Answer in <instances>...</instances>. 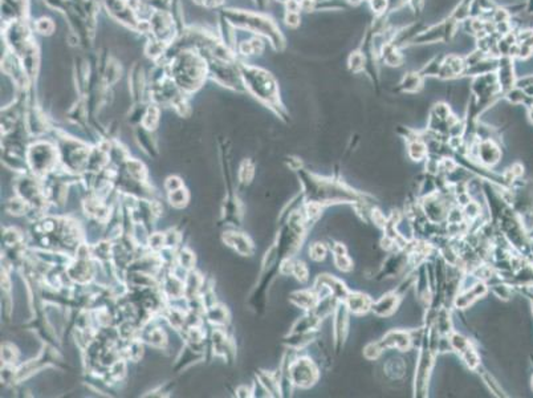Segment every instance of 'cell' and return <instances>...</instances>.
Returning <instances> with one entry per match:
<instances>
[{"label":"cell","mask_w":533,"mask_h":398,"mask_svg":"<svg viewBox=\"0 0 533 398\" xmlns=\"http://www.w3.org/2000/svg\"><path fill=\"white\" fill-rule=\"evenodd\" d=\"M240 77L244 80L245 86L251 90L253 96L264 101L272 108L276 106L279 100V89L275 78L268 72L241 64Z\"/></svg>","instance_id":"obj_2"},{"label":"cell","mask_w":533,"mask_h":398,"mask_svg":"<svg viewBox=\"0 0 533 398\" xmlns=\"http://www.w3.org/2000/svg\"><path fill=\"white\" fill-rule=\"evenodd\" d=\"M150 210H152L154 215L158 216V215H161V212L163 211V207L160 202H153L152 205H150Z\"/></svg>","instance_id":"obj_41"},{"label":"cell","mask_w":533,"mask_h":398,"mask_svg":"<svg viewBox=\"0 0 533 398\" xmlns=\"http://www.w3.org/2000/svg\"><path fill=\"white\" fill-rule=\"evenodd\" d=\"M149 342L156 346H162L166 342V335L162 329H154L149 333Z\"/></svg>","instance_id":"obj_31"},{"label":"cell","mask_w":533,"mask_h":398,"mask_svg":"<svg viewBox=\"0 0 533 398\" xmlns=\"http://www.w3.org/2000/svg\"><path fill=\"white\" fill-rule=\"evenodd\" d=\"M8 209L12 214H23V211L26 210V203L22 199H15L8 203Z\"/></svg>","instance_id":"obj_36"},{"label":"cell","mask_w":533,"mask_h":398,"mask_svg":"<svg viewBox=\"0 0 533 398\" xmlns=\"http://www.w3.org/2000/svg\"><path fill=\"white\" fill-rule=\"evenodd\" d=\"M170 75L179 89L187 93L199 89L207 75L206 57L195 51L177 53L171 60Z\"/></svg>","instance_id":"obj_1"},{"label":"cell","mask_w":533,"mask_h":398,"mask_svg":"<svg viewBox=\"0 0 533 398\" xmlns=\"http://www.w3.org/2000/svg\"><path fill=\"white\" fill-rule=\"evenodd\" d=\"M165 187H166V190H169V193H170V191H174V190L183 187V182H182V179L178 178V177H170V178H167L166 183H165Z\"/></svg>","instance_id":"obj_35"},{"label":"cell","mask_w":533,"mask_h":398,"mask_svg":"<svg viewBox=\"0 0 533 398\" xmlns=\"http://www.w3.org/2000/svg\"><path fill=\"white\" fill-rule=\"evenodd\" d=\"M296 280H299L300 283H307L309 280V270H308L307 264L301 260H295V267H293V274H292Z\"/></svg>","instance_id":"obj_28"},{"label":"cell","mask_w":533,"mask_h":398,"mask_svg":"<svg viewBox=\"0 0 533 398\" xmlns=\"http://www.w3.org/2000/svg\"><path fill=\"white\" fill-rule=\"evenodd\" d=\"M35 30L41 35H51L53 32V30H55V24H53L52 20L48 19V18H41V19L37 20L36 24H35Z\"/></svg>","instance_id":"obj_30"},{"label":"cell","mask_w":533,"mask_h":398,"mask_svg":"<svg viewBox=\"0 0 533 398\" xmlns=\"http://www.w3.org/2000/svg\"><path fill=\"white\" fill-rule=\"evenodd\" d=\"M289 300H291L293 305H296L297 308H301L309 312V311L315 308L317 302H319V296L315 292V290H300L295 291L293 294H291Z\"/></svg>","instance_id":"obj_13"},{"label":"cell","mask_w":533,"mask_h":398,"mask_svg":"<svg viewBox=\"0 0 533 398\" xmlns=\"http://www.w3.org/2000/svg\"><path fill=\"white\" fill-rule=\"evenodd\" d=\"M285 20H287V24L291 27H297L299 26V23H300V18H299V15H297V12L288 11Z\"/></svg>","instance_id":"obj_39"},{"label":"cell","mask_w":533,"mask_h":398,"mask_svg":"<svg viewBox=\"0 0 533 398\" xmlns=\"http://www.w3.org/2000/svg\"><path fill=\"white\" fill-rule=\"evenodd\" d=\"M264 45L263 43L259 40V39H251V40L243 41L240 45H239V52L244 56H253V55H259V53L263 52Z\"/></svg>","instance_id":"obj_19"},{"label":"cell","mask_w":533,"mask_h":398,"mask_svg":"<svg viewBox=\"0 0 533 398\" xmlns=\"http://www.w3.org/2000/svg\"><path fill=\"white\" fill-rule=\"evenodd\" d=\"M421 84H422V81H421L419 76L415 75V73H411L409 76H405L401 86H402V89L405 92H417L421 88Z\"/></svg>","instance_id":"obj_27"},{"label":"cell","mask_w":533,"mask_h":398,"mask_svg":"<svg viewBox=\"0 0 533 398\" xmlns=\"http://www.w3.org/2000/svg\"><path fill=\"white\" fill-rule=\"evenodd\" d=\"M333 320H332V333H333L334 337V344L340 349V346L344 345V342L346 341V337H348L349 333V317H350V312L346 308V305L342 302H340V304L337 305V308L333 313Z\"/></svg>","instance_id":"obj_10"},{"label":"cell","mask_w":533,"mask_h":398,"mask_svg":"<svg viewBox=\"0 0 533 398\" xmlns=\"http://www.w3.org/2000/svg\"><path fill=\"white\" fill-rule=\"evenodd\" d=\"M383 352H385L383 346L381 345L379 340H377V341L367 342L363 348L362 354L367 361H377L383 354Z\"/></svg>","instance_id":"obj_21"},{"label":"cell","mask_w":533,"mask_h":398,"mask_svg":"<svg viewBox=\"0 0 533 398\" xmlns=\"http://www.w3.org/2000/svg\"><path fill=\"white\" fill-rule=\"evenodd\" d=\"M408 156L411 161L421 162L429 156V146L421 138H414L408 144Z\"/></svg>","instance_id":"obj_16"},{"label":"cell","mask_w":533,"mask_h":398,"mask_svg":"<svg viewBox=\"0 0 533 398\" xmlns=\"http://www.w3.org/2000/svg\"><path fill=\"white\" fill-rule=\"evenodd\" d=\"M350 67L354 69V71H358L363 67V59L361 55H352L350 56Z\"/></svg>","instance_id":"obj_38"},{"label":"cell","mask_w":533,"mask_h":398,"mask_svg":"<svg viewBox=\"0 0 533 398\" xmlns=\"http://www.w3.org/2000/svg\"><path fill=\"white\" fill-rule=\"evenodd\" d=\"M333 263L337 270L341 272H352L353 271V260L349 257L348 252L333 253Z\"/></svg>","instance_id":"obj_24"},{"label":"cell","mask_w":533,"mask_h":398,"mask_svg":"<svg viewBox=\"0 0 533 398\" xmlns=\"http://www.w3.org/2000/svg\"><path fill=\"white\" fill-rule=\"evenodd\" d=\"M406 369H408L406 360L399 356H394V357H390L383 365V374L392 381H398V379L404 378L406 374Z\"/></svg>","instance_id":"obj_14"},{"label":"cell","mask_w":533,"mask_h":398,"mask_svg":"<svg viewBox=\"0 0 533 398\" xmlns=\"http://www.w3.org/2000/svg\"><path fill=\"white\" fill-rule=\"evenodd\" d=\"M419 349L421 350H419L417 364H415L414 393L417 397H426L429 393L430 379L433 374L437 352H434L429 346V336H426V339Z\"/></svg>","instance_id":"obj_4"},{"label":"cell","mask_w":533,"mask_h":398,"mask_svg":"<svg viewBox=\"0 0 533 398\" xmlns=\"http://www.w3.org/2000/svg\"><path fill=\"white\" fill-rule=\"evenodd\" d=\"M288 378L292 385L301 389L315 386L320 379V369L312 358L303 356L289 362Z\"/></svg>","instance_id":"obj_5"},{"label":"cell","mask_w":533,"mask_h":398,"mask_svg":"<svg viewBox=\"0 0 533 398\" xmlns=\"http://www.w3.org/2000/svg\"><path fill=\"white\" fill-rule=\"evenodd\" d=\"M373 302L374 300L371 299L370 295L365 294V292H359V291H350L342 303L346 305L350 315L363 316V315L371 312Z\"/></svg>","instance_id":"obj_11"},{"label":"cell","mask_w":533,"mask_h":398,"mask_svg":"<svg viewBox=\"0 0 533 398\" xmlns=\"http://www.w3.org/2000/svg\"><path fill=\"white\" fill-rule=\"evenodd\" d=\"M126 168H127V171H129L130 177L136 179V181H144V179L146 178V175H148L146 168H145L144 164L140 162V161H136V160L127 161Z\"/></svg>","instance_id":"obj_23"},{"label":"cell","mask_w":533,"mask_h":398,"mask_svg":"<svg viewBox=\"0 0 533 398\" xmlns=\"http://www.w3.org/2000/svg\"><path fill=\"white\" fill-rule=\"evenodd\" d=\"M224 242L228 243V246L233 247L236 249L237 252L241 253V255H249L253 251V246H252L251 240H249L247 236L241 234H233V232H228L227 235H224Z\"/></svg>","instance_id":"obj_15"},{"label":"cell","mask_w":533,"mask_h":398,"mask_svg":"<svg viewBox=\"0 0 533 398\" xmlns=\"http://www.w3.org/2000/svg\"><path fill=\"white\" fill-rule=\"evenodd\" d=\"M158 121H160V112H158V108L157 106H149L146 109V112L144 114V118H142V125H144L145 129L148 130H154L158 125Z\"/></svg>","instance_id":"obj_22"},{"label":"cell","mask_w":533,"mask_h":398,"mask_svg":"<svg viewBox=\"0 0 533 398\" xmlns=\"http://www.w3.org/2000/svg\"><path fill=\"white\" fill-rule=\"evenodd\" d=\"M309 257L312 260L316 261V263H321L326 259L328 256V252H329V248L326 246L325 243L322 242H315L312 243L309 246Z\"/></svg>","instance_id":"obj_20"},{"label":"cell","mask_w":533,"mask_h":398,"mask_svg":"<svg viewBox=\"0 0 533 398\" xmlns=\"http://www.w3.org/2000/svg\"><path fill=\"white\" fill-rule=\"evenodd\" d=\"M163 244H166V235L157 234L150 238V247H153L154 249H161Z\"/></svg>","instance_id":"obj_34"},{"label":"cell","mask_w":533,"mask_h":398,"mask_svg":"<svg viewBox=\"0 0 533 398\" xmlns=\"http://www.w3.org/2000/svg\"><path fill=\"white\" fill-rule=\"evenodd\" d=\"M293 267H295V260L291 257H287L282 261L280 264V274L283 276H289L293 274Z\"/></svg>","instance_id":"obj_33"},{"label":"cell","mask_w":533,"mask_h":398,"mask_svg":"<svg viewBox=\"0 0 533 398\" xmlns=\"http://www.w3.org/2000/svg\"><path fill=\"white\" fill-rule=\"evenodd\" d=\"M179 261H181L182 267L190 268L193 267L194 261H195V257L189 249H183L181 253H179Z\"/></svg>","instance_id":"obj_32"},{"label":"cell","mask_w":533,"mask_h":398,"mask_svg":"<svg viewBox=\"0 0 533 398\" xmlns=\"http://www.w3.org/2000/svg\"><path fill=\"white\" fill-rule=\"evenodd\" d=\"M253 174H255V168L253 165L251 164V161H244L240 166V170H239V178L243 183H249L253 178Z\"/></svg>","instance_id":"obj_29"},{"label":"cell","mask_w":533,"mask_h":398,"mask_svg":"<svg viewBox=\"0 0 533 398\" xmlns=\"http://www.w3.org/2000/svg\"><path fill=\"white\" fill-rule=\"evenodd\" d=\"M317 286H325L329 288L330 294L333 295L334 298H337L340 302H344L345 298L348 296V294L350 291L348 290L346 284L342 282V280L337 279L334 275H330V274H321L316 278L315 284L313 287Z\"/></svg>","instance_id":"obj_12"},{"label":"cell","mask_w":533,"mask_h":398,"mask_svg":"<svg viewBox=\"0 0 533 398\" xmlns=\"http://www.w3.org/2000/svg\"><path fill=\"white\" fill-rule=\"evenodd\" d=\"M169 201H170V203L174 206V207L182 209V207H185V206L187 205V202H189V194H187V191H186L183 187H181V189L174 190V191H170V194H169Z\"/></svg>","instance_id":"obj_25"},{"label":"cell","mask_w":533,"mask_h":398,"mask_svg":"<svg viewBox=\"0 0 533 398\" xmlns=\"http://www.w3.org/2000/svg\"><path fill=\"white\" fill-rule=\"evenodd\" d=\"M532 386H533V378H532Z\"/></svg>","instance_id":"obj_42"},{"label":"cell","mask_w":533,"mask_h":398,"mask_svg":"<svg viewBox=\"0 0 533 398\" xmlns=\"http://www.w3.org/2000/svg\"><path fill=\"white\" fill-rule=\"evenodd\" d=\"M28 161H30L31 168L34 169L36 173H45L51 170L56 161V150L55 148L45 144V142H39L31 146L30 153H28Z\"/></svg>","instance_id":"obj_6"},{"label":"cell","mask_w":533,"mask_h":398,"mask_svg":"<svg viewBox=\"0 0 533 398\" xmlns=\"http://www.w3.org/2000/svg\"><path fill=\"white\" fill-rule=\"evenodd\" d=\"M27 0H4L3 10L6 14L11 12V16L15 19H20L26 16Z\"/></svg>","instance_id":"obj_18"},{"label":"cell","mask_w":533,"mask_h":398,"mask_svg":"<svg viewBox=\"0 0 533 398\" xmlns=\"http://www.w3.org/2000/svg\"><path fill=\"white\" fill-rule=\"evenodd\" d=\"M476 152V160L479 164L487 169L493 168L501 160V150L491 138H483L474 146Z\"/></svg>","instance_id":"obj_8"},{"label":"cell","mask_w":533,"mask_h":398,"mask_svg":"<svg viewBox=\"0 0 533 398\" xmlns=\"http://www.w3.org/2000/svg\"><path fill=\"white\" fill-rule=\"evenodd\" d=\"M492 292L496 295L499 299H503V300H507L509 298V290L508 287L501 286V284H497V286H492Z\"/></svg>","instance_id":"obj_37"},{"label":"cell","mask_w":533,"mask_h":398,"mask_svg":"<svg viewBox=\"0 0 533 398\" xmlns=\"http://www.w3.org/2000/svg\"><path fill=\"white\" fill-rule=\"evenodd\" d=\"M371 7L374 11L381 12L386 7V0H371Z\"/></svg>","instance_id":"obj_40"},{"label":"cell","mask_w":533,"mask_h":398,"mask_svg":"<svg viewBox=\"0 0 533 398\" xmlns=\"http://www.w3.org/2000/svg\"><path fill=\"white\" fill-rule=\"evenodd\" d=\"M224 15L235 27L253 31L256 34L259 32L261 35H265L274 41L272 44H278L276 39H280V32L270 19H266L264 16L256 15V14H251V12L235 11V10H228L227 12H224Z\"/></svg>","instance_id":"obj_3"},{"label":"cell","mask_w":533,"mask_h":398,"mask_svg":"<svg viewBox=\"0 0 533 398\" xmlns=\"http://www.w3.org/2000/svg\"><path fill=\"white\" fill-rule=\"evenodd\" d=\"M481 379H483V382H484V385L487 387H488V390L492 393V394L497 395V397H500V395H503V391H501V387H500L499 382H497L496 379L493 378V376L491 374V372H488V370H484V372H481L480 374Z\"/></svg>","instance_id":"obj_26"},{"label":"cell","mask_w":533,"mask_h":398,"mask_svg":"<svg viewBox=\"0 0 533 398\" xmlns=\"http://www.w3.org/2000/svg\"><path fill=\"white\" fill-rule=\"evenodd\" d=\"M69 275L77 282H86L92 276V268L89 267L88 261L80 259L77 264H73V267L69 270Z\"/></svg>","instance_id":"obj_17"},{"label":"cell","mask_w":533,"mask_h":398,"mask_svg":"<svg viewBox=\"0 0 533 398\" xmlns=\"http://www.w3.org/2000/svg\"><path fill=\"white\" fill-rule=\"evenodd\" d=\"M402 299L404 298L395 291L386 292V294L382 295L381 298L374 300L373 305H371V313L374 316L379 317V319H387V317L392 316L401 308Z\"/></svg>","instance_id":"obj_7"},{"label":"cell","mask_w":533,"mask_h":398,"mask_svg":"<svg viewBox=\"0 0 533 398\" xmlns=\"http://www.w3.org/2000/svg\"><path fill=\"white\" fill-rule=\"evenodd\" d=\"M379 342L385 350L409 352L413 349L411 333L410 331H406V329H390L382 336Z\"/></svg>","instance_id":"obj_9"}]
</instances>
